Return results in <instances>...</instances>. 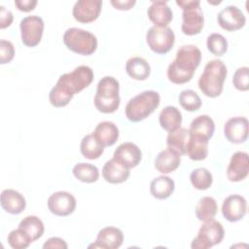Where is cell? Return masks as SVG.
Here are the masks:
<instances>
[{"label": "cell", "instance_id": "cell-1", "mask_svg": "<svg viewBox=\"0 0 249 249\" xmlns=\"http://www.w3.org/2000/svg\"><path fill=\"white\" fill-rule=\"evenodd\" d=\"M93 78L92 69L87 65H80L73 71L62 74L49 93L50 103L56 108L66 106L74 94L79 93L91 84Z\"/></svg>", "mask_w": 249, "mask_h": 249}, {"label": "cell", "instance_id": "cell-2", "mask_svg": "<svg viewBox=\"0 0 249 249\" xmlns=\"http://www.w3.org/2000/svg\"><path fill=\"white\" fill-rule=\"evenodd\" d=\"M201 60V52L195 45H183L177 53L175 59L167 67L168 80L176 85H182L192 80L196 69Z\"/></svg>", "mask_w": 249, "mask_h": 249}, {"label": "cell", "instance_id": "cell-3", "mask_svg": "<svg viewBox=\"0 0 249 249\" xmlns=\"http://www.w3.org/2000/svg\"><path fill=\"white\" fill-rule=\"evenodd\" d=\"M227 75L226 64L221 59H212L206 63L198 79V88L206 96L217 97L223 91Z\"/></svg>", "mask_w": 249, "mask_h": 249}, {"label": "cell", "instance_id": "cell-4", "mask_svg": "<svg viewBox=\"0 0 249 249\" xmlns=\"http://www.w3.org/2000/svg\"><path fill=\"white\" fill-rule=\"evenodd\" d=\"M120 84L112 76H105L97 84L96 93L94 95L95 108L104 114H111L118 110L120 99Z\"/></svg>", "mask_w": 249, "mask_h": 249}, {"label": "cell", "instance_id": "cell-5", "mask_svg": "<svg viewBox=\"0 0 249 249\" xmlns=\"http://www.w3.org/2000/svg\"><path fill=\"white\" fill-rule=\"evenodd\" d=\"M160 102V96L158 91H142L129 99L126 103L124 110L125 116L127 120L133 123L143 121L159 107Z\"/></svg>", "mask_w": 249, "mask_h": 249}, {"label": "cell", "instance_id": "cell-6", "mask_svg": "<svg viewBox=\"0 0 249 249\" xmlns=\"http://www.w3.org/2000/svg\"><path fill=\"white\" fill-rule=\"evenodd\" d=\"M175 3L183 10L181 29L185 35L193 36L200 33L204 24V17L199 0H176Z\"/></svg>", "mask_w": 249, "mask_h": 249}, {"label": "cell", "instance_id": "cell-7", "mask_svg": "<svg viewBox=\"0 0 249 249\" xmlns=\"http://www.w3.org/2000/svg\"><path fill=\"white\" fill-rule=\"evenodd\" d=\"M63 43L75 53L82 55H90L97 49L96 36L88 30L71 27L63 34Z\"/></svg>", "mask_w": 249, "mask_h": 249}, {"label": "cell", "instance_id": "cell-8", "mask_svg": "<svg viewBox=\"0 0 249 249\" xmlns=\"http://www.w3.org/2000/svg\"><path fill=\"white\" fill-rule=\"evenodd\" d=\"M225 230L222 224L214 219L205 221L199 228L197 235L193 239L191 247L193 249H208L223 240Z\"/></svg>", "mask_w": 249, "mask_h": 249}, {"label": "cell", "instance_id": "cell-9", "mask_svg": "<svg viewBox=\"0 0 249 249\" xmlns=\"http://www.w3.org/2000/svg\"><path fill=\"white\" fill-rule=\"evenodd\" d=\"M148 47L156 53L165 54L174 46L175 34L168 26H152L146 33Z\"/></svg>", "mask_w": 249, "mask_h": 249}, {"label": "cell", "instance_id": "cell-10", "mask_svg": "<svg viewBox=\"0 0 249 249\" xmlns=\"http://www.w3.org/2000/svg\"><path fill=\"white\" fill-rule=\"evenodd\" d=\"M44 20L39 16H27L20 20V36L24 46L36 47L42 39L44 32Z\"/></svg>", "mask_w": 249, "mask_h": 249}, {"label": "cell", "instance_id": "cell-11", "mask_svg": "<svg viewBox=\"0 0 249 249\" xmlns=\"http://www.w3.org/2000/svg\"><path fill=\"white\" fill-rule=\"evenodd\" d=\"M76 198L66 191H58L48 198L49 210L56 216L64 217L72 214L76 208Z\"/></svg>", "mask_w": 249, "mask_h": 249}, {"label": "cell", "instance_id": "cell-12", "mask_svg": "<svg viewBox=\"0 0 249 249\" xmlns=\"http://www.w3.org/2000/svg\"><path fill=\"white\" fill-rule=\"evenodd\" d=\"M101 0H79L72 9L74 18L81 23H89L97 19L101 13Z\"/></svg>", "mask_w": 249, "mask_h": 249}, {"label": "cell", "instance_id": "cell-13", "mask_svg": "<svg viewBox=\"0 0 249 249\" xmlns=\"http://www.w3.org/2000/svg\"><path fill=\"white\" fill-rule=\"evenodd\" d=\"M217 21L223 29L232 32L242 28L245 25L246 18L239 8L230 5L219 12Z\"/></svg>", "mask_w": 249, "mask_h": 249}, {"label": "cell", "instance_id": "cell-14", "mask_svg": "<svg viewBox=\"0 0 249 249\" xmlns=\"http://www.w3.org/2000/svg\"><path fill=\"white\" fill-rule=\"evenodd\" d=\"M247 202L240 195H231L227 196L222 204V214L229 222H237L246 215Z\"/></svg>", "mask_w": 249, "mask_h": 249}, {"label": "cell", "instance_id": "cell-15", "mask_svg": "<svg viewBox=\"0 0 249 249\" xmlns=\"http://www.w3.org/2000/svg\"><path fill=\"white\" fill-rule=\"evenodd\" d=\"M224 134L231 143H244L248 138V120L239 116L229 119L224 125Z\"/></svg>", "mask_w": 249, "mask_h": 249}, {"label": "cell", "instance_id": "cell-16", "mask_svg": "<svg viewBox=\"0 0 249 249\" xmlns=\"http://www.w3.org/2000/svg\"><path fill=\"white\" fill-rule=\"evenodd\" d=\"M249 172V157L246 152H235L227 168V177L231 182L244 180Z\"/></svg>", "mask_w": 249, "mask_h": 249}, {"label": "cell", "instance_id": "cell-17", "mask_svg": "<svg viewBox=\"0 0 249 249\" xmlns=\"http://www.w3.org/2000/svg\"><path fill=\"white\" fill-rule=\"evenodd\" d=\"M113 158L130 169L140 163L142 160V152L136 144L132 142H124L118 146L114 152Z\"/></svg>", "mask_w": 249, "mask_h": 249}, {"label": "cell", "instance_id": "cell-18", "mask_svg": "<svg viewBox=\"0 0 249 249\" xmlns=\"http://www.w3.org/2000/svg\"><path fill=\"white\" fill-rule=\"evenodd\" d=\"M123 241L124 233L120 229L116 227H106L98 231L94 243L89 245V248L117 249L121 247Z\"/></svg>", "mask_w": 249, "mask_h": 249}, {"label": "cell", "instance_id": "cell-19", "mask_svg": "<svg viewBox=\"0 0 249 249\" xmlns=\"http://www.w3.org/2000/svg\"><path fill=\"white\" fill-rule=\"evenodd\" d=\"M130 169L123 165L114 158L107 160L102 167V176L104 180L111 184H121L127 180Z\"/></svg>", "mask_w": 249, "mask_h": 249}, {"label": "cell", "instance_id": "cell-20", "mask_svg": "<svg viewBox=\"0 0 249 249\" xmlns=\"http://www.w3.org/2000/svg\"><path fill=\"white\" fill-rule=\"evenodd\" d=\"M147 15L155 26H167L173 19L172 10L165 1H152Z\"/></svg>", "mask_w": 249, "mask_h": 249}, {"label": "cell", "instance_id": "cell-21", "mask_svg": "<svg viewBox=\"0 0 249 249\" xmlns=\"http://www.w3.org/2000/svg\"><path fill=\"white\" fill-rule=\"evenodd\" d=\"M1 206L6 212L18 215L25 209L26 200L19 192L13 189H5L1 193Z\"/></svg>", "mask_w": 249, "mask_h": 249}, {"label": "cell", "instance_id": "cell-22", "mask_svg": "<svg viewBox=\"0 0 249 249\" xmlns=\"http://www.w3.org/2000/svg\"><path fill=\"white\" fill-rule=\"evenodd\" d=\"M181 163V156L170 149L160 151L154 161L155 168L163 174L171 173L176 170Z\"/></svg>", "mask_w": 249, "mask_h": 249}, {"label": "cell", "instance_id": "cell-23", "mask_svg": "<svg viewBox=\"0 0 249 249\" xmlns=\"http://www.w3.org/2000/svg\"><path fill=\"white\" fill-rule=\"evenodd\" d=\"M190 139V131L186 127H179L169 131L166 137L167 148L179 154L180 156L187 155V148Z\"/></svg>", "mask_w": 249, "mask_h": 249}, {"label": "cell", "instance_id": "cell-24", "mask_svg": "<svg viewBox=\"0 0 249 249\" xmlns=\"http://www.w3.org/2000/svg\"><path fill=\"white\" fill-rule=\"evenodd\" d=\"M209 139L190 132V139L187 148V155L192 160H202L208 156Z\"/></svg>", "mask_w": 249, "mask_h": 249}, {"label": "cell", "instance_id": "cell-25", "mask_svg": "<svg viewBox=\"0 0 249 249\" xmlns=\"http://www.w3.org/2000/svg\"><path fill=\"white\" fill-rule=\"evenodd\" d=\"M92 134L104 147H108L117 142L119 138V128L113 122L104 121L96 125Z\"/></svg>", "mask_w": 249, "mask_h": 249}, {"label": "cell", "instance_id": "cell-26", "mask_svg": "<svg viewBox=\"0 0 249 249\" xmlns=\"http://www.w3.org/2000/svg\"><path fill=\"white\" fill-rule=\"evenodd\" d=\"M125 71L130 78L137 81H144L150 76L151 67L148 61L143 57L133 56L127 59Z\"/></svg>", "mask_w": 249, "mask_h": 249}, {"label": "cell", "instance_id": "cell-27", "mask_svg": "<svg viewBox=\"0 0 249 249\" xmlns=\"http://www.w3.org/2000/svg\"><path fill=\"white\" fill-rule=\"evenodd\" d=\"M175 189L174 181L165 175H160L152 180L150 184L151 195L158 199L168 198Z\"/></svg>", "mask_w": 249, "mask_h": 249}, {"label": "cell", "instance_id": "cell-28", "mask_svg": "<svg viewBox=\"0 0 249 249\" xmlns=\"http://www.w3.org/2000/svg\"><path fill=\"white\" fill-rule=\"evenodd\" d=\"M182 114L180 110L175 106L164 107L159 116V122L160 126L166 131H172L181 126L182 124Z\"/></svg>", "mask_w": 249, "mask_h": 249}, {"label": "cell", "instance_id": "cell-29", "mask_svg": "<svg viewBox=\"0 0 249 249\" xmlns=\"http://www.w3.org/2000/svg\"><path fill=\"white\" fill-rule=\"evenodd\" d=\"M80 151L84 158L96 160L103 154L104 146L91 133L83 137L80 144Z\"/></svg>", "mask_w": 249, "mask_h": 249}, {"label": "cell", "instance_id": "cell-30", "mask_svg": "<svg viewBox=\"0 0 249 249\" xmlns=\"http://www.w3.org/2000/svg\"><path fill=\"white\" fill-rule=\"evenodd\" d=\"M215 130L214 121L207 115H200L195 118L190 125L189 131L194 134L202 135L210 140Z\"/></svg>", "mask_w": 249, "mask_h": 249}, {"label": "cell", "instance_id": "cell-31", "mask_svg": "<svg viewBox=\"0 0 249 249\" xmlns=\"http://www.w3.org/2000/svg\"><path fill=\"white\" fill-rule=\"evenodd\" d=\"M217 211V201L212 196H202L196 205V216L202 222L214 219Z\"/></svg>", "mask_w": 249, "mask_h": 249}, {"label": "cell", "instance_id": "cell-32", "mask_svg": "<svg viewBox=\"0 0 249 249\" xmlns=\"http://www.w3.org/2000/svg\"><path fill=\"white\" fill-rule=\"evenodd\" d=\"M72 172L79 181L84 183H94L99 178L98 168L88 162H79L75 164Z\"/></svg>", "mask_w": 249, "mask_h": 249}, {"label": "cell", "instance_id": "cell-33", "mask_svg": "<svg viewBox=\"0 0 249 249\" xmlns=\"http://www.w3.org/2000/svg\"><path fill=\"white\" fill-rule=\"evenodd\" d=\"M18 228L26 231L33 241L39 239L43 235L45 231V227L42 220L37 216H33V215L24 217L19 222Z\"/></svg>", "mask_w": 249, "mask_h": 249}, {"label": "cell", "instance_id": "cell-34", "mask_svg": "<svg viewBox=\"0 0 249 249\" xmlns=\"http://www.w3.org/2000/svg\"><path fill=\"white\" fill-rule=\"evenodd\" d=\"M190 181L196 190H207L211 187L213 177L210 171L204 167H197L190 174Z\"/></svg>", "mask_w": 249, "mask_h": 249}, {"label": "cell", "instance_id": "cell-35", "mask_svg": "<svg viewBox=\"0 0 249 249\" xmlns=\"http://www.w3.org/2000/svg\"><path fill=\"white\" fill-rule=\"evenodd\" d=\"M179 103L186 111H197L201 106L199 95L193 89H184L179 94Z\"/></svg>", "mask_w": 249, "mask_h": 249}, {"label": "cell", "instance_id": "cell-36", "mask_svg": "<svg viewBox=\"0 0 249 249\" xmlns=\"http://www.w3.org/2000/svg\"><path fill=\"white\" fill-rule=\"evenodd\" d=\"M206 46L208 51L217 56L224 55L228 51V41L220 33H212L207 37Z\"/></svg>", "mask_w": 249, "mask_h": 249}, {"label": "cell", "instance_id": "cell-37", "mask_svg": "<svg viewBox=\"0 0 249 249\" xmlns=\"http://www.w3.org/2000/svg\"><path fill=\"white\" fill-rule=\"evenodd\" d=\"M7 239L9 245L14 249H25L33 242L28 233L20 228L13 230Z\"/></svg>", "mask_w": 249, "mask_h": 249}, {"label": "cell", "instance_id": "cell-38", "mask_svg": "<svg viewBox=\"0 0 249 249\" xmlns=\"http://www.w3.org/2000/svg\"><path fill=\"white\" fill-rule=\"evenodd\" d=\"M232 84L238 90L246 91L249 89V68L247 66H242L235 70L232 77Z\"/></svg>", "mask_w": 249, "mask_h": 249}, {"label": "cell", "instance_id": "cell-39", "mask_svg": "<svg viewBox=\"0 0 249 249\" xmlns=\"http://www.w3.org/2000/svg\"><path fill=\"white\" fill-rule=\"evenodd\" d=\"M15 56V47L12 42L2 39L0 41V63L5 64L13 60Z\"/></svg>", "mask_w": 249, "mask_h": 249}, {"label": "cell", "instance_id": "cell-40", "mask_svg": "<svg viewBox=\"0 0 249 249\" xmlns=\"http://www.w3.org/2000/svg\"><path fill=\"white\" fill-rule=\"evenodd\" d=\"M44 249H53V248H58V249H67L68 245L67 243L60 237L57 236H53L50 237L44 244H43Z\"/></svg>", "mask_w": 249, "mask_h": 249}, {"label": "cell", "instance_id": "cell-41", "mask_svg": "<svg viewBox=\"0 0 249 249\" xmlns=\"http://www.w3.org/2000/svg\"><path fill=\"white\" fill-rule=\"evenodd\" d=\"M14 16L10 10H7L4 6H0V28L4 29L11 25Z\"/></svg>", "mask_w": 249, "mask_h": 249}, {"label": "cell", "instance_id": "cell-42", "mask_svg": "<svg viewBox=\"0 0 249 249\" xmlns=\"http://www.w3.org/2000/svg\"><path fill=\"white\" fill-rule=\"evenodd\" d=\"M37 0H15V6L21 12H30L35 9Z\"/></svg>", "mask_w": 249, "mask_h": 249}, {"label": "cell", "instance_id": "cell-43", "mask_svg": "<svg viewBox=\"0 0 249 249\" xmlns=\"http://www.w3.org/2000/svg\"><path fill=\"white\" fill-rule=\"evenodd\" d=\"M110 3L117 10L127 11V10H130L136 4V1L135 0H111Z\"/></svg>", "mask_w": 249, "mask_h": 249}]
</instances>
